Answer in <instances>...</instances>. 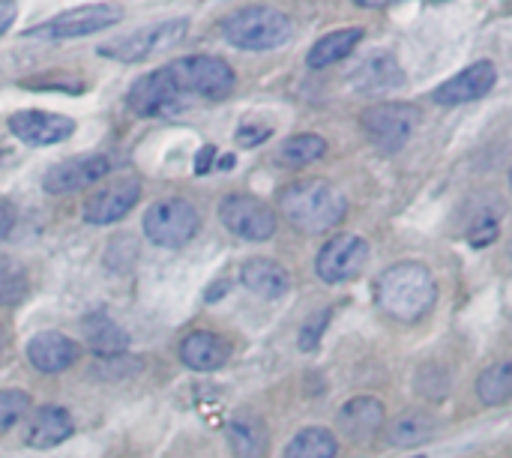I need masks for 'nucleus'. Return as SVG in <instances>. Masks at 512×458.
<instances>
[{"label":"nucleus","mask_w":512,"mask_h":458,"mask_svg":"<svg viewBox=\"0 0 512 458\" xmlns=\"http://www.w3.org/2000/svg\"><path fill=\"white\" fill-rule=\"evenodd\" d=\"M375 300L381 312L399 324H414L426 318L438 300V285L429 267L417 261L387 267L375 282Z\"/></svg>","instance_id":"nucleus-1"},{"label":"nucleus","mask_w":512,"mask_h":458,"mask_svg":"<svg viewBox=\"0 0 512 458\" xmlns=\"http://www.w3.org/2000/svg\"><path fill=\"white\" fill-rule=\"evenodd\" d=\"M279 210L294 231L327 234L345 219L348 198L330 180H297L279 195Z\"/></svg>","instance_id":"nucleus-2"},{"label":"nucleus","mask_w":512,"mask_h":458,"mask_svg":"<svg viewBox=\"0 0 512 458\" xmlns=\"http://www.w3.org/2000/svg\"><path fill=\"white\" fill-rule=\"evenodd\" d=\"M225 39L234 48L243 51H273L279 45H285L294 33L291 18L282 9L273 6H246L234 15L225 18L222 24Z\"/></svg>","instance_id":"nucleus-3"},{"label":"nucleus","mask_w":512,"mask_h":458,"mask_svg":"<svg viewBox=\"0 0 512 458\" xmlns=\"http://www.w3.org/2000/svg\"><path fill=\"white\" fill-rule=\"evenodd\" d=\"M183 102L189 99H225L234 90V69L222 57L189 54L165 66Z\"/></svg>","instance_id":"nucleus-4"},{"label":"nucleus","mask_w":512,"mask_h":458,"mask_svg":"<svg viewBox=\"0 0 512 458\" xmlns=\"http://www.w3.org/2000/svg\"><path fill=\"white\" fill-rule=\"evenodd\" d=\"M201 216L186 198H162L144 213V237L162 249H180L198 234Z\"/></svg>","instance_id":"nucleus-5"},{"label":"nucleus","mask_w":512,"mask_h":458,"mask_svg":"<svg viewBox=\"0 0 512 458\" xmlns=\"http://www.w3.org/2000/svg\"><path fill=\"white\" fill-rule=\"evenodd\" d=\"M189 33V21L186 18H165V21H156V24H147L129 36H120L108 45H99V54L102 57H111V60H120V63H141L177 42H183V36Z\"/></svg>","instance_id":"nucleus-6"},{"label":"nucleus","mask_w":512,"mask_h":458,"mask_svg":"<svg viewBox=\"0 0 512 458\" xmlns=\"http://www.w3.org/2000/svg\"><path fill=\"white\" fill-rule=\"evenodd\" d=\"M360 123L378 150L399 153L411 141L417 123H420V114L408 102H384V105H372L369 111H363Z\"/></svg>","instance_id":"nucleus-7"},{"label":"nucleus","mask_w":512,"mask_h":458,"mask_svg":"<svg viewBox=\"0 0 512 458\" xmlns=\"http://www.w3.org/2000/svg\"><path fill=\"white\" fill-rule=\"evenodd\" d=\"M123 18V9L114 6V3H96V6H78L72 12H63V15H54L51 21L39 24V27H30L27 30V39H48V42H57V39H75V36H90L96 30H105L111 24H117Z\"/></svg>","instance_id":"nucleus-8"},{"label":"nucleus","mask_w":512,"mask_h":458,"mask_svg":"<svg viewBox=\"0 0 512 458\" xmlns=\"http://www.w3.org/2000/svg\"><path fill=\"white\" fill-rule=\"evenodd\" d=\"M369 243L357 234H336L324 243V249L318 252V261H315V270L324 282L330 285H342V282H351L357 279L366 264H369Z\"/></svg>","instance_id":"nucleus-9"},{"label":"nucleus","mask_w":512,"mask_h":458,"mask_svg":"<svg viewBox=\"0 0 512 458\" xmlns=\"http://www.w3.org/2000/svg\"><path fill=\"white\" fill-rule=\"evenodd\" d=\"M219 219L240 240L264 243L276 234V213L252 195H228L219 207Z\"/></svg>","instance_id":"nucleus-10"},{"label":"nucleus","mask_w":512,"mask_h":458,"mask_svg":"<svg viewBox=\"0 0 512 458\" xmlns=\"http://www.w3.org/2000/svg\"><path fill=\"white\" fill-rule=\"evenodd\" d=\"M126 105L138 114V117H159V114H171L180 111L186 102L177 93L168 69H153L147 75H141L126 96Z\"/></svg>","instance_id":"nucleus-11"},{"label":"nucleus","mask_w":512,"mask_h":458,"mask_svg":"<svg viewBox=\"0 0 512 458\" xmlns=\"http://www.w3.org/2000/svg\"><path fill=\"white\" fill-rule=\"evenodd\" d=\"M111 168H114V159L111 156H105V153H81L75 159H66V162H57L54 168H48V174L42 177V186L51 195L75 192V189L93 186Z\"/></svg>","instance_id":"nucleus-12"},{"label":"nucleus","mask_w":512,"mask_h":458,"mask_svg":"<svg viewBox=\"0 0 512 458\" xmlns=\"http://www.w3.org/2000/svg\"><path fill=\"white\" fill-rule=\"evenodd\" d=\"M9 129L12 135L21 141V144H30V147H51V144H60L66 138H72L75 132V120L66 117V114H51V111H18L9 117Z\"/></svg>","instance_id":"nucleus-13"},{"label":"nucleus","mask_w":512,"mask_h":458,"mask_svg":"<svg viewBox=\"0 0 512 458\" xmlns=\"http://www.w3.org/2000/svg\"><path fill=\"white\" fill-rule=\"evenodd\" d=\"M498 84V69L492 60H477L468 69H462L459 75H453L450 81H444L435 90V102L438 105H465V102H477L483 96H489Z\"/></svg>","instance_id":"nucleus-14"},{"label":"nucleus","mask_w":512,"mask_h":458,"mask_svg":"<svg viewBox=\"0 0 512 458\" xmlns=\"http://www.w3.org/2000/svg\"><path fill=\"white\" fill-rule=\"evenodd\" d=\"M141 198V186L138 180H117L105 189H99L93 198H87L84 204V219L90 225H111V222H120Z\"/></svg>","instance_id":"nucleus-15"},{"label":"nucleus","mask_w":512,"mask_h":458,"mask_svg":"<svg viewBox=\"0 0 512 458\" xmlns=\"http://www.w3.org/2000/svg\"><path fill=\"white\" fill-rule=\"evenodd\" d=\"M384 405L375 396H357L351 402H345L336 414V426L339 432L354 441V444H366L372 441L381 429H384Z\"/></svg>","instance_id":"nucleus-16"},{"label":"nucleus","mask_w":512,"mask_h":458,"mask_svg":"<svg viewBox=\"0 0 512 458\" xmlns=\"http://www.w3.org/2000/svg\"><path fill=\"white\" fill-rule=\"evenodd\" d=\"M78 357H81V345L72 342L63 333H54V330L36 333L27 342V360H30V366L39 369V372H45V375L66 372L69 366H75Z\"/></svg>","instance_id":"nucleus-17"},{"label":"nucleus","mask_w":512,"mask_h":458,"mask_svg":"<svg viewBox=\"0 0 512 458\" xmlns=\"http://www.w3.org/2000/svg\"><path fill=\"white\" fill-rule=\"evenodd\" d=\"M72 438V417L57 405H42L24 426V444L30 450H51Z\"/></svg>","instance_id":"nucleus-18"},{"label":"nucleus","mask_w":512,"mask_h":458,"mask_svg":"<svg viewBox=\"0 0 512 458\" xmlns=\"http://www.w3.org/2000/svg\"><path fill=\"white\" fill-rule=\"evenodd\" d=\"M351 84L357 87V93H387V90L405 84V75H402V66L393 54L375 51L354 69Z\"/></svg>","instance_id":"nucleus-19"},{"label":"nucleus","mask_w":512,"mask_h":458,"mask_svg":"<svg viewBox=\"0 0 512 458\" xmlns=\"http://www.w3.org/2000/svg\"><path fill=\"white\" fill-rule=\"evenodd\" d=\"M240 282L264 300H279L291 288V273L270 258H252L240 267Z\"/></svg>","instance_id":"nucleus-20"},{"label":"nucleus","mask_w":512,"mask_h":458,"mask_svg":"<svg viewBox=\"0 0 512 458\" xmlns=\"http://www.w3.org/2000/svg\"><path fill=\"white\" fill-rule=\"evenodd\" d=\"M228 354H231L228 342L213 333H192L180 345V360L192 372H213V369L225 366Z\"/></svg>","instance_id":"nucleus-21"},{"label":"nucleus","mask_w":512,"mask_h":458,"mask_svg":"<svg viewBox=\"0 0 512 458\" xmlns=\"http://www.w3.org/2000/svg\"><path fill=\"white\" fill-rule=\"evenodd\" d=\"M438 417L429 411H408L402 417H396L387 426V444L390 447H420L429 444L438 435Z\"/></svg>","instance_id":"nucleus-22"},{"label":"nucleus","mask_w":512,"mask_h":458,"mask_svg":"<svg viewBox=\"0 0 512 458\" xmlns=\"http://www.w3.org/2000/svg\"><path fill=\"white\" fill-rule=\"evenodd\" d=\"M225 435H228V444H231V450H234L237 458H261L267 453V444H270L267 426L258 417H252V414L234 417L225 426Z\"/></svg>","instance_id":"nucleus-23"},{"label":"nucleus","mask_w":512,"mask_h":458,"mask_svg":"<svg viewBox=\"0 0 512 458\" xmlns=\"http://www.w3.org/2000/svg\"><path fill=\"white\" fill-rule=\"evenodd\" d=\"M363 42V30L360 27H342V30H333L327 36H321L309 54H306V63L312 69H324V66H333L339 60H345L357 45Z\"/></svg>","instance_id":"nucleus-24"},{"label":"nucleus","mask_w":512,"mask_h":458,"mask_svg":"<svg viewBox=\"0 0 512 458\" xmlns=\"http://www.w3.org/2000/svg\"><path fill=\"white\" fill-rule=\"evenodd\" d=\"M477 396L483 405L498 408L512 399V360H498L477 378Z\"/></svg>","instance_id":"nucleus-25"},{"label":"nucleus","mask_w":512,"mask_h":458,"mask_svg":"<svg viewBox=\"0 0 512 458\" xmlns=\"http://www.w3.org/2000/svg\"><path fill=\"white\" fill-rule=\"evenodd\" d=\"M336 453H339L336 435L330 429L312 426L294 435V441L285 450V458H336Z\"/></svg>","instance_id":"nucleus-26"},{"label":"nucleus","mask_w":512,"mask_h":458,"mask_svg":"<svg viewBox=\"0 0 512 458\" xmlns=\"http://www.w3.org/2000/svg\"><path fill=\"white\" fill-rule=\"evenodd\" d=\"M327 153V141L315 132H300V135H291L282 141L276 159L288 168H300V165H309V162H318L321 156Z\"/></svg>","instance_id":"nucleus-27"},{"label":"nucleus","mask_w":512,"mask_h":458,"mask_svg":"<svg viewBox=\"0 0 512 458\" xmlns=\"http://www.w3.org/2000/svg\"><path fill=\"white\" fill-rule=\"evenodd\" d=\"M87 345L96 357H105V360H114V357H123L126 348H129V336L108 318H96L87 330Z\"/></svg>","instance_id":"nucleus-28"},{"label":"nucleus","mask_w":512,"mask_h":458,"mask_svg":"<svg viewBox=\"0 0 512 458\" xmlns=\"http://www.w3.org/2000/svg\"><path fill=\"white\" fill-rule=\"evenodd\" d=\"M27 294V276L12 258H0V306H18Z\"/></svg>","instance_id":"nucleus-29"},{"label":"nucleus","mask_w":512,"mask_h":458,"mask_svg":"<svg viewBox=\"0 0 512 458\" xmlns=\"http://www.w3.org/2000/svg\"><path fill=\"white\" fill-rule=\"evenodd\" d=\"M27 408H30V396L27 393H21V390H0V435L9 432L24 417Z\"/></svg>","instance_id":"nucleus-30"},{"label":"nucleus","mask_w":512,"mask_h":458,"mask_svg":"<svg viewBox=\"0 0 512 458\" xmlns=\"http://www.w3.org/2000/svg\"><path fill=\"white\" fill-rule=\"evenodd\" d=\"M270 135H273V129L264 126V123H243V126L237 129V144H240V147H258V144H264Z\"/></svg>","instance_id":"nucleus-31"},{"label":"nucleus","mask_w":512,"mask_h":458,"mask_svg":"<svg viewBox=\"0 0 512 458\" xmlns=\"http://www.w3.org/2000/svg\"><path fill=\"white\" fill-rule=\"evenodd\" d=\"M327 327V315H318L315 321H309L306 327H303V333H300V348H315L318 345V339H321V330Z\"/></svg>","instance_id":"nucleus-32"},{"label":"nucleus","mask_w":512,"mask_h":458,"mask_svg":"<svg viewBox=\"0 0 512 458\" xmlns=\"http://www.w3.org/2000/svg\"><path fill=\"white\" fill-rule=\"evenodd\" d=\"M12 225H15V210L9 201H0V240L12 231Z\"/></svg>","instance_id":"nucleus-33"},{"label":"nucleus","mask_w":512,"mask_h":458,"mask_svg":"<svg viewBox=\"0 0 512 458\" xmlns=\"http://www.w3.org/2000/svg\"><path fill=\"white\" fill-rule=\"evenodd\" d=\"M12 21H15V3H0V33H6Z\"/></svg>","instance_id":"nucleus-34"},{"label":"nucleus","mask_w":512,"mask_h":458,"mask_svg":"<svg viewBox=\"0 0 512 458\" xmlns=\"http://www.w3.org/2000/svg\"><path fill=\"white\" fill-rule=\"evenodd\" d=\"M510 186H512V168H510Z\"/></svg>","instance_id":"nucleus-35"},{"label":"nucleus","mask_w":512,"mask_h":458,"mask_svg":"<svg viewBox=\"0 0 512 458\" xmlns=\"http://www.w3.org/2000/svg\"><path fill=\"white\" fill-rule=\"evenodd\" d=\"M510 258H512V243H510Z\"/></svg>","instance_id":"nucleus-36"}]
</instances>
